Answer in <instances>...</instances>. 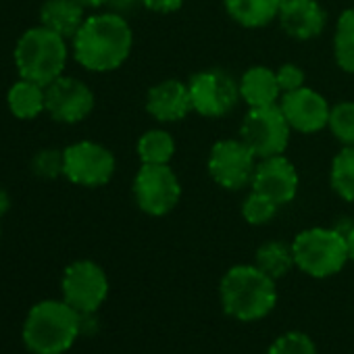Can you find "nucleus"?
Listing matches in <instances>:
<instances>
[{"label": "nucleus", "mask_w": 354, "mask_h": 354, "mask_svg": "<svg viewBox=\"0 0 354 354\" xmlns=\"http://www.w3.org/2000/svg\"><path fill=\"white\" fill-rule=\"evenodd\" d=\"M290 123L279 104L250 109L242 121V142L254 152L257 158L281 154L290 142Z\"/></svg>", "instance_id": "6"}, {"label": "nucleus", "mask_w": 354, "mask_h": 354, "mask_svg": "<svg viewBox=\"0 0 354 354\" xmlns=\"http://www.w3.org/2000/svg\"><path fill=\"white\" fill-rule=\"evenodd\" d=\"M7 102L17 119H36L42 111H46V88L21 77L11 86Z\"/></svg>", "instance_id": "20"}, {"label": "nucleus", "mask_w": 354, "mask_h": 354, "mask_svg": "<svg viewBox=\"0 0 354 354\" xmlns=\"http://www.w3.org/2000/svg\"><path fill=\"white\" fill-rule=\"evenodd\" d=\"M331 188L348 203H354V146L342 148L331 162Z\"/></svg>", "instance_id": "24"}, {"label": "nucleus", "mask_w": 354, "mask_h": 354, "mask_svg": "<svg viewBox=\"0 0 354 354\" xmlns=\"http://www.w3.org/2000/svg\"><path fill=\"white\" fill-rule=\"evenodd\" d=\"M98 329V319H96V313H80V331L82 333H96Z\"/></svg>", "instance_id": "32"}, {"label": "nucleus", "mask_w": 354, "mask_h": 354, "mask_svg": "<svg viewBox=\"0 0 354 354\" xmlns=\"http://www.w3.org/2000/svg\"><path fill=\"white\" fill-rule=\"evenodd\" d=\"M281 88L277 75L267 67H250L240 77V98L250 106H271L277 102Z\"/></svg>", "instance_id": "18"}, {"label": "nucleus", "mask_w": 354, "mask_h": 354, "mask_svg": "<svg viewBox=\"0 0 354 354\" xmlns=\"http://www.w3.org/2000/svg\"><path fill=\"white\" fill-rule=\"evenodd\" d=\"M94 109L92 90L75 80L61 75L46 86V111L59 123H80Z\"/></svg>", "instance_id": "12"}, {"label": "nucleus", "mask_w": 354, "mask_h": 354, "mask_svg": "<svg viewBox=\"0 0 354 354\" xmlns=\"http://www.w3.org/2000/svg\"><path fill=\"white\" fill-rule=\"evenodd\" d=\"M277 19L286 34L296 40L317 38L327 24V15L317 0H290L281 5Z\"/></svg>", "instance_id": "16"}, {"label": "nucleus", "mask_w": 354, "mask_h": 354, "mask_svg": "<svg viewBox=\"0 0 354 354\" xmlns=\"http://www.w3.org/2000/svg\"><path fill=\"white\" fill-rule=\"evenodd\" d=\"M63 175L71 184L98 188L111 182L115 173V156L109 148L96 142H77L63 150Z\"/></svg>", "instance_id": "9"}, {"label": "nucleus", "mask_w": 354, "mask_h": 354, "mask_svg": "<svg viewBox=\"0 0 354 354\" xmlns=\"http://www.w3.org/2000/svg\"><path fill=\"white\" fill-rule=\"evenodd\" d=\"M279 109L286 115L290 127L302 133H315L323 129L329 123L331 113L327 100L319 92L304 86L294 92H286L279 100Z\"/></svg>", "instance_id": "14"}, {"label": "nucleus", "mask_w": 354, "mask_h": 354, "mask_svg": "<svg viewBox=\"0 0 354 354\" xmlns=\"http://www.w3.org/2000/svg\"><path fill=\"white\" fill-rule=\"evenodd\" d=\"M61 290L77 313H96L109 296V277L94 261H75L65 269Z\"/></svg>", "instance_id": "8"}, {"label": "nucleus", "mask_w": 354, "mask_h": 354, "mask_svg": "<svg viewBox=\"0 0 354 354\" xmlns=\"http://www.w3.org/2000/svg\"><path fill=\"white\" fill-rule=\"evenodd\" d=\"M80 333V313L65 300H42L32 306L21 331L32 354H63Z\"/></svg>", "instance_id": "3"}, {"label": "nucleus", "mask_w": 354, "mask_h": 354, "mask_svg": "<svg viewBox=\"0 0 354 354\" xmlns=\"http://www.w3.org/2000/svg\"><path fill=\"white\" fill-rule=\"evenodd\" d=\"M275 75H277V84H279V88H281L283 94L286 92H294V90H298V88L304 86V71L298 65H294V63L281 65L275 71Z\"/></svg>", "instance_id": "29"}, {"label": "nucleus", "mask_w": 354, "mask_h": 354, "mask_svg": "<svg viewBox=\"0 0 354 354\" xmlns=\"http://www.w3.org/2000/svg\"><path fill=\"white\" fill-rule=\"evenodd\" d=\"M292 250L296 267L317 279L339 273L350 261L346 236L335 227H310L300 232L292 242Z\"/></svg>", "instance_id": "5"}, {"label": "nucleus", "mask_w": 354, "mask_h": 354, "mask_svg": "<svg viewBox=\"0 0 354 354\" xmlns=\"http://www.w3.org/2000/svg\"><path fill=\"white\" fill-rule=\"evenodd\" d=\"M9 207H11V196L7 194V190L0 188V217L9 211Z\"/></svg>", "instance_id": "33"}, {"label": "nucleus", "mask_w": 354, "mask_h": 354, "mask_svg": "<svg viewBox=\"0 0 354 354\" xmlns=\"http://www.w3.org/2000/svg\"><path fill=\"white\" fill-rule=\"evenodd\" d=\"M252 190L267 196L277 207L288 205L296 198L298 192V173L294 165L281 154L263 158L257 165L252 177Z\"/></svg>", "instance_id": "13"}, {"label": "nucleus", "mask_w": 354, "mask_h": 354, "mask_svg": "<svg viewBox=\"0 0 354 354\" xmlns=\"http://www.w3.org/2000/svg\"><path fill=\"white\" fill-rule=\"evenodd\" d=\"M267 354H317V346L306 333L288 331L271 344Z\"/></svg>", "instance_id": "27"}, {"label": "nucleus", "mask_w": 354, "mask_h": 354, "mask_svg": "<svg viewBox=\"0 0 354 354\" xmlns=\"http://www.w3.org/2000/svg\"><path fill=\"white\" fill-rule=\"evenodd\" d=\"M186 0H140V5L154 11V13H173L177 11Z\"/></svg>", "instance_id": "30"}, {"label": "nucleus", "mask_w": 354, "mask_h": 354, "mask_svg": "<svg viewBox=\"0 0 354 354\" xmlns=\"http://www.w3.org/2000/svg\"><path fill=\"white\" fill-rule=\"evenodd\" d=\"M331 133L346 146H354V102H337L329 113Z\"/></svg>", "instance_id": "25"}, {"label": "nucleus", "mask_w": 354, "mask_h": 354, "mask_svg": "<svg viewBox=\"0 0 354 354\" xmlns=\"http://www.w3.org/2000/svg\"><path fill=\"white\" fill-rule=\"evenodd\" d=\"M133 196L140 211L162 217L180 203L182 186L169 165H142L133 180Z\"/></svg>", "instance_id": "7"}, {"label": "nucleus", "mask_w": 354, "mask_h": 354, "mask_svg": "<svg viewBox=\"0 0 354 354\" xmlns=\"http://www.w3.org/2000/svg\"><path fill=\"white\" fill-rule=\"evenodd\" d=\"M133 34L129 24L119 13H102L86 17L73 38L75 61L96 73L119 69L131 53Z\"/></svg>", "instance_id": "1"}, {"label": "nucleus", "mask_w": 354, "mask_h": 354, "mask_svg": "<svg viewBox=\"0 0 354 354\" xmlns=\"http://www.w3.org/2000/svg\"><path fill=\"white\" fill-rule=\"evenodd\" d=\"M227 15L244 28H263L277 19L279 0H225Z\"/></svg>", "instance_id": "19"}, {"label": "nucleus", "mask_w": 354, "mask_h": 354, "mask_svg": "<svg viewBox=\"0 0 354 354\" xmlns=\"http://www.w3.org/2000/svg\"><path fill=\"white\" fill-rule=\"evenodd\" d=\"M346 244H348V257L350 261H354V227L346 234Z\"/></svg>", "instance_id": "34"}, {"label": "nucleus", "mask_w": 354, "mask_h": 354, "mask_svg": "<svg viewBox=\"0 0 354 354\" xmlns=\"http://www.w3.org/2000/svg\"><path fill=\"white\" fill-rule=\"evenodd\" d=\"M261 271H265L269 277L273 279H279L283 277L294 265V250H292V244L288 246L286 242H279V240H271V242H265L259 250H257V263H254Z\"/></svg>", "instance_id": "21"}, {"label": "nucleus", "mask_w": 354, "mask_h": 354, "mask_svg": "<svg viewBox=\"0 0 354 354\" xmlns=\"http://www.w3.org/2000/svg\"><path fill=\"white\" fill-rule=\"evenodd\" d=\"M192 109L203 117H223L240 100V82L223 69H207L188 82Z\"/></svg>", "instance_id": "10"}, {"label": "nucleus", "mask_w": 354, "mask_h": 354, "mask_svg": "<svg viewBox=\"0 0 354 354\" xmlns=\"http://www.w3.org/2000/svg\"><path fill=\"white\" fill-rule=\"evenodd\" d=\"M80 3H82L86 9H98V7H106L109 0H80Z\"/></svg>", "instance_id": "35"}, {"label": "nucleus", "mask_w": 354, "mask_h": 354, "mask_svg": "<svg viewBox=\"0 0 354 354\" xmlns=\"http://www.w3.org/2000/svg\"><path fill=\"white\" fill-rule=\"evenodd\" d=\"M175 152V142L165 129H150L138 140L142 165H167Z\"/></svg>", "instance_id": "22"}, {"label": "nucleus", "mask_w": 354, "mask_h": 354, "mask_svg": "<svg viewBox=\"0 0 354 354\" xmlns=\"http://www.w3.org/2000/svg\"><path fill=\"white\" fill-rule=\"evenodd\" d=\"M333 53H335V63L344 71L354 73V7L346 9L337 19Z\"/></svg>", "instance_id": "23"}, {"label": "nucleus", "mask_w": 354, "mask_h": 354, "mask_svg": "<svg viewBox=\"0 0 354 354\" xmlns=\"http://www.w3.org/2000/svg\"><path fill=\"white\" fill-rule=\"evenodd\" d=\"M223 310L238 321H259L267 317L277 302L275 279L257 265L232 267L219 283Z\"/></svg>", "instance_id": "2"}, {"label": "nucleus", "mask_w": 354, "mask_h": 354, "mask_svg": "<svg viewBox=\"0 0 354 354\" xmlns=\"http://www.w3.org/2000/svg\"><path fill=\"white\" fill-rule=\"evenodd\" d=\"M257 156L242 140H221L211 148L209 173L225 190H242L252 184Z\"/></svg>", "instance_id": "11"}, {"label": "nucleus", "mask_w": 354, "mask_h": 354, "mask_svg": "<svg viewBox=\"0 0 354 354\" xmlns=\"http://www.w3.org/2000/svg\"><path fill=\"white\" fill-rule=\"evenodd\" d=\"M86 7L80 0H46L42 11H40V21L44 28L50 32L67 38H75L80 28L86 21Z\"/></svg>", "instance_id": "17"}, {"label": "nucleus", "mask_w": 354, "mask_h": 354, "mask_svg": "<svg viewBox=\"0 0 354 354\" xmlns=\"http://www.w3.org/2000/svg\"><path fill=\"white\" fill-rule=\"evenodd\" d=\"M146 111L160 123H173L184 119L192 109L190 88L180 80H165L148 90Z\"/></svg>", "instance_id": "15"}, {"label": "nucleus", "mask_w": 354, "mask_h": 354, "mask_svg": "<svg viewBox=\"0 0 354 354\" xmlns=\"http://www.w3.org/2000/svg\"><path fill=\"white\" fill-rule=\"evenodd\" d=\"M136 5H140V0H109V3H106V9H109L111 13L123 15V13L133 11Z\"/></svg>", "instance_id": "31"}, {"label": "nucleus", "mask_w": 354, "mask_h": 354, "mask_svg": "<svg viewBox=\"0 0 354 354\" xmlns=\"http://www.w3.org/2000/svg\"><path fill=\"white\" fill-rule=\"evenodd\" d=\"M277 209L279 207L273 201L252 190V194L242 205V215L250 225H265L277 215Z\"/></svg>", "instance_id": "26"}, {"label": "nucleus", "mask_w": 354, "mask_h": 354, "mask_svg": "<svg viewBox=\"0 0 354 354\" xmlns=\"http://www.w3.org/2000/svg\"><path fill=\"white\" fill-rule=\"evenodd\" d=\"M67 63V42L44 26L28 30L15 46V65L24 80L48 86L63 75Z\"/></svg>", "instance_id": "4"}, {"label": "nucleus", "mask_w": 354, "mask_h": 354, "mask_svg": "<svg viewBox=\"0 0 354 354\" xmlns=\"http://www.w3.org/2000/svg\"><path fill=\"white\" fill-rule=\"evenodd\" d=\"M32 167H34V173L38 177L53 180V177H59L63 173L65 154H63V150H57V148H44L34 156Z\"/></svg>", "instance_id": "28"}, {"label": "nucleus", "mask_w": 354, "mask_h": 354, "mask_svg": "<svg viewBox=\"0 0 354 354\" xmlns=\"http://www.w3.org/2000/svg\"><path fill=\"white\" fill-rule=\"evenodd\" d=\"M279 3H281V5H286V3H290V0H279Z\"/></svg>", "instance_id": "36"}]
</instances>
